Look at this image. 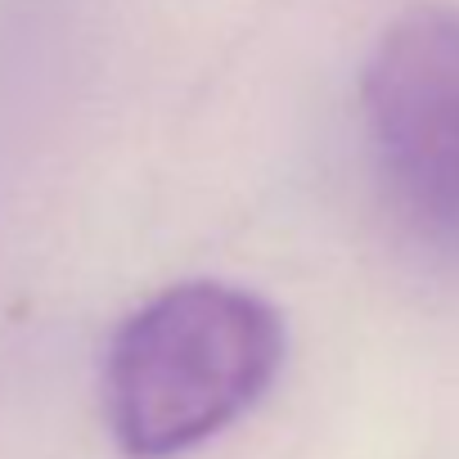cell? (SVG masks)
Listing matches in <instances>:
<instances>
[{
  "label": "cell",
  "instance_id": "cell-1",
  "mask_svg": "<svg viewBox=\"0 0 459 459\" xmlns=\"http://www.w3.org/2000/svg\"><path fill=\"white\" fill-rule=\"evenodd\" d=\"M280 311L235 284L189 280L131 311L104 356V419L126 459H176L244 419L284 365Z\"/></svg>",
  "mask_w": 459,
  "mask_h": 459
},
{
  "label": "cell",
  "instance_id": "cell-2",
  "mask_svg": "<svg viewBox=\"0 0 459 459\" xmlns=\"http://www.w3.org/2000/svg\"><path fill=\"white\" fill-rule=\"evenodd\" d=\"M360 113L396 207L437 244H459V10L392 19L360 77Z\"/></svg>",
  "mask_w": 459,
  "mask_h": 459
}]
</instances>
